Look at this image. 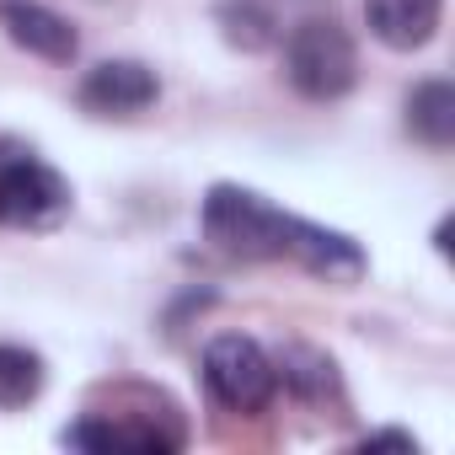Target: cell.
Wrapping results in <instances>:
<instances>
[{"label":"cell","instance_id":"5b68a950","mask_svg":"<svg viewBox=\"0 0 455 455\" xmlns=\"http://www.w3.org/2000/svg\"><path fill=\"white\" fill-rule=\"evenodd\" d=\"M76 97H81V108L97 113V118H134V113H145V108L161 97V81H156V70L140 65V60H102V65H92V70L81 76Z\"/></svg>","mask_w":455,"mask_h":455},{"label":"cell","instance_id":"7c38bea8","mask_svg":"<svg viewBox=\"0 0 455 455\" xmlns=\"http://www.w3.org/2000/svg\"><path fill=\"white\" fill-rule=\"evenodd\" d=\"M65 444L76 450H172L177 434H161L156 423H113V418H86L65 428Z\"/></svg>","mask_w":455,"mask_h":455},{"label":"cell","instance_id":"30bf717a","mask_svg":"<svg viewBox=\"0 0 455 455\" xmlns=\"http://www.w3.org/2000/svg\"><path fill=\"white\" fill-rule=\"evenodd\" d=\"M274 375H279L295 396H306V402L338 396V364H332L322 348H311V343H284L279 359H274Z\"/></svg>","mask_w":455,"mask_h":455},{"label":"cell","instance_id":"4fadbf2b","mask_svg":"<svg viewBox=\"0 0 455 455\" xmlns=\"http://www.w3.org/2000/svg\"><path fill=\"white\" fill-rule=\"evenodd\" d=\"M44 391V359L22 343H0V407H28Z\"/></svg>","mask_w":455,"mask_h":455},{"label":"cell","instance_id":"9c48e42d","mask_svg":"<svg viewBox=\"0 0 455 455\" xmlns=\"http://www.w3.org/2000/svg\"><path fill=\"white\" fill-rule=\"evenodd\" d=\"M214 22H220V38L242 54H263L279 44V12L268 0H220Z\"/></svg>","mask_w":455,"mask_h":455},{"label":"cell","instance_id":"8992f818","mask_svg":"<svg viewBox=\"0 0 455 455\" xmlns=\"http://www.w3.org/2000/svg\"><path fill=\"white\" fill-rule=\"evenodd\" d=\"M0 28H6V38H12L17 49L38 54V60H49V65H70L76 49H81L76 28H70L60 12L38 6V0H0Z\"/></svg>","mask_w":455,"mask_h":455},{"label":"cell","instance_id":"3957f363","mask_svg":"<svg viewBox=\"0 0 455 455\" xmlns=\"http://www.w3.org/2000/svg\"><path fill=\"white\" fill-rule=\"evenodd\" d=\"M204 386L231 412H263L274 402V391H279V375H274V359H268V348L258 338L220 332L204 348Z\"/></svg>","mask_w":455,"mask_h":455},{"label":"cell","instance_id":"ba28073f","mask_svg":"<svg viewBox=\"0 0 455 455\" xmlns=\"http://www.w3.org/2000/svg\"><path fill=\"white\" fill-rule=\"evenodd\" d=\"M364 17H370V33L386 49L412 54V49H423L439 33L444 0H364Z\"/></svg>","mask_w":455,"mask_h":455},{"label":"cell","instance_id":"5bb4252c","mask_svg":"<svg viewBox=\"0 0 455 455\" xmlns=\"http://www.w3.org/2000/svg\"><path fill=\"white\" fill-rule=\"evenodd\" d=\"M364 450H418V439H412V434H402V428H386V434H370V439H364Z\"/></svg>","mask_w":455,"mask_h":455},{"label":"cell","instance_id":"52a82bcc","mask_svg":"<svg viewBox=\"0 0 455 455\" xmlns=\"http://www.w3.org/2000/svg\"><path fill=\"white\" fill-rule=\"evenodd\" d=\"M290 258H295L306 274L327 279V284H354V279L364 274V252H359V242L343 236V231H327V225H311V220H295Z\"/></svg>","mask_w":455,"mask_h":455},{"label":"cell","instance_id":"8fae6325","mask_svg":"<svg viewBox=\"0 0 455 455\" xmlns=\"http://www.w3.org/2000/svg\"><path fill=\"white\" fill-rule=\"evenodd\" d=\"M407 129H412L423 145H434V150L455 145V86H450V81H423V86H412V97H407Z\"/></svg>","mask_w":455,"mask_h":455},{"label":"cell","instance_id":"6da1fadb","mask_svg":"<svg viewBox=\"0 0 455 455\" xmlns=\"http://www.w3.org/2000/svg\"><path fill=\"white\" fill-rule=\"evenodd\" d=\"M198 225L225 258H242V263L290 258V236H295V214L274 209L268 198H258L252 188H236V182H214L204 193Z\"/></svg>","mask_w":455,"mask_h":455},{"label":"cell","instance_id":"7a4b0ae2","mask_svg":"<svg viewBox=\"0 0 455 455\" xmlns=\"http://www.w3.org/2000/svg\"><path fill=\"white\" fill-rule=\"evenodd\" d=\"M284 81L300 97H311V102L348 97L359 86V49H354V38L322 12L300 17L284 33Z\"/></svg>","mask_w":455,"mask_h":455},{"label":"cell","instance_id":"277c9868","mask_svg":"<svg viewBox=\"0 0 455 455\" xmlns=\"http://www.w3.org/2000/svg\"><path fill=\"white\" fill-rule=\"evenodd\" d=\"M70 214V182L28 150H0V225L49 231Z\"/></svg>","mask_w":455,"mask_h":455}]
</instances>
